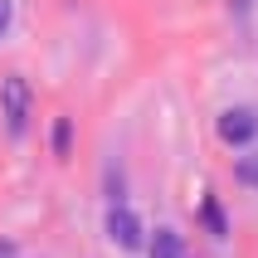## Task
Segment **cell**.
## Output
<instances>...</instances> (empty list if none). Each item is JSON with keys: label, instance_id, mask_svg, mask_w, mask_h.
Here are the masks:
<instances>
[{"label": "cell", "instance_id": "cell-2", "mask_svg": "<svg viewBox=\"0 0 258 258\" xmlns=\"http://www.w3.org/2000/svg\"><path fill=\"white\" fill-rule=\"evenodd\" d=\"M107 239L117 248H142V224H137V215H132L127 205H112L107 210Z\"/></svg>", "mask_w": 258, "mask_h": 258}, {"label": "cell", "instance_id": "cell-10", "mask_svg": "<svg viewBox=\"0 0 258 258\" xmlns=\"http://www.w3.org/2000/svg\"><path fill=\"white\" fill-rule=\"evenodd\" d=\"M248 5H253V0H234V10H248Z\"/></svg>", "mask_w": 258, "mask_h": 258}, {"label": "cell", "instance_id": "cell-9", "mask_svg": "<svg viewBox=\"0 0 258 258\" xmlns=\"http://www.w3.org/2000/svg\"><path fill=\"white\" fill-rule=\"evenodd\" d=\"M0 258H15V248H10V244H5V239H0Z\"/></svg>", "mask_w": 258, "mask_h": 258}, {"label": "cell", "instance_id": "cell-6", "mask_svg": "<svg viewBox=\"0 0 258 258\" xmlns=\"http://www.w3.org/2000/svg\"><path fill=\"white\" fill-rule=\"evenodd\" d=\"M69 146H73V127H69V117H58V122H54V151L69 156Z\"/></svg>", "mask_w": 258, "mask_h": 258}, {"label": "cell", "instance_id": "cell-3", "mask_svg": "<svg viewBox=\"0 0 258 258\" xmlns=\"http://www.w3.org/2000/svg\"><path fill=\"white\" fill-rule=\"evenodd\" d=\"M219 137L229 146H244V142H253L258 137V117L248 112V107H229V112L219 117Z\"/></svg>", "mask_w": 258, "mask_h": 258}, {"label": "cell", "instance_id": "cell-4", "mask_svg": "<svg viewBox=\"0 0 258 258\" xmlns=\"http://www.w3.org/2000/svg\"><path fill=\"white\" fill-rule=\"evenodd\" d=\"M151 258H185V244H180V234L175 229H156V239L146 244Z\"/></svg>", "mask_w": 258, "mask_h": 258}, {"label": "cell", "instance_id": "cell-8", "mask_svg": "<svg viewBox=\"0 0 258 258\" xmlns=\"http://www.w3.org/2000/svg\"><path fill=\"white\" fill-rule=\"evenodd\" d=\"M10 15H15V10H10V0H0V34L10 29Z\"/></svg>", "mask_w": 258, "mask_h": 258}, {"label": "cell", "instance_id": "cell-7", "mask_svg": "<svg viewBox=\"0 0 258 258\" xmlns=\"http://www.w3.org/2000/svg\"><path fill=\"white\" fill-rule=\"evenodd\" d=\"M239 180H244V185H258V156H244V161H239Z\"/></svg>", "mask_w": 258, "mask_h": 258}, {"label": "cell", "instance_id": "cell-1", "mask_svg": "<svg viewBox=\"0 0 258 258\" xmlns=\"http://www.w3.org/2000/svg\"><path fill=\"white\" fill-rule=\"evenodd\" d=\"M0 102H5V132H10V137H25V132H29V83L20 78V73L5 78Z\"/></svg>", "mask_w": 258, "mask_h": 258}, {"label": "cell", "instance_id": "cell-5", "mask_svg": "<svg viewBox=\"0 0 258 258\" xmlns=\"http://www.w3.org/2000/svg\"><path fill=\"white\" fill-rule=\"evenodd\" d=\"M200 215H205V224H210V234H215V239H224V234H229V224H224V210H219V200H210V195H205Z\"/></svg>", "mask_w": 258, "mask_h": 258}]
</instances>
